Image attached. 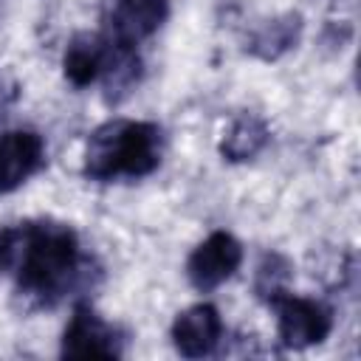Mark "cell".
I'll use <instances>...</instances> for the list:
<instances>
[{
  "label": "cell",
  "mask_w": 361,
  "mask_h": 361,
  "mask_svg": "<svg viewBox=\"0 0 361 361\" xmlns=\"http://www.w3.org/2000/svg\"><path fill=\"white\" fill-rule=\"evenodd\" d=\"M8 274H14V299L34 313L90 293L102 279V265L82 251L68 223L42 217L17 223V254Z\"/></svg>",
  "instance_id": "cell-1"
},
{
  "label": "cell",
  "mask_w": 361,
  "mask_h": 361,
  "mask_svg": "<svg viewBox=\"0 0 361 361\" xmlns=\"http://www.w3.org/2000/svg\"><path fill=\"white\" fill-rule=\"evenodd\" d=\"M164 158V130L152 121L110 118L99 124L87 144L82 175L96 183L138 180L152 175Z\"/></svg>",
  "instance_id": "cell-2"
},
{
  "label": "cell",
  "mask_w": 361,
  "mask_h": 361,
  "mask_svg": "<svg viewBox=\"0 0 361 361\" xmlns=\"http://www.w3.org/2000/svg\"><path fill=\"white\" fill-rule=\"evenodd\" d=\"M127 333L102 319L90 302H76L71 322L65 324L59 355L62 358H121Z\"/></svg>",
  "instance_id": "cell-3"
},
{
  "label": "cell",
  "mask_w": 361,
  "mask_h": 361,
  "mask_svg": "<svg viewBox=\"0 0 361 361\" xmlns=\"http://www.w3.org/2000/svg\"><path fill=\"white\" fill-rule=\"evenodd\" d=\"M268 307H274L276 313V336L279 344L288 350H305L322 344L333 330V313L316 299L282 293Z\"/></svg>",
  "instance_id": "cell-4"
},
{
  "label": "cell",
  "mask_w": 361,
  "mask_h": 361,
  "mask_svg": "<svg viewBox=\"0 0 361 361\" xmlns=\"http://www.w3.org/2000/svg\"><path fill=\"white\" fill-rule=\"evenodd\" d=\"M243 262V245L228 231H212L186 259V279L195 290L209 293L237 274Z\"/></svg>",
  "instance_id": "cell-5"
},
{
  "label": "cell",
  "mask_w": 361,
  "mask_h": 361,
  "mask_svg": "<svg viewBox=\"0 0 361 361\" xmlns=\"http://www.w3.org/2000/svg\"><path fill=\"white\" fill-rule=\"evenodd\" d=\"M172 344L183 358H203L217 350L223 341V319L220 310L209 302H197L180 310L172 322Z\"/></svg>",
  "instance_id": "cell-6"
},
{
  "label": "cell",
  "mask_w": 361,
  "mask_h": 361,
  "mask_svg": "<svg viewBox=\"0 0 361 361\" xmlns=\"http://www.w3.org/2000/svg\"><path fill=\"white\" fill-rule=\"evenodd\" d=\"M169 17V0H110L104 34L138 45L152 37Z\"/></svg>",
  "instance_id": "cell-7"
},
{
  "label": "cell",
  "mask_w": 361,
  "mask_h": 361,
  "mask_svg": "<svg viewBox=\"0 0 361 361\" xmlns=\"http://www.w3.org/2000/svg\"><path fill=\"white\" fill-rule=\"evenodd\" d=\"M45 164L42 135L34 130H8L0 135V195L20 189Z\"/></svg>",
  "instance_id": "cell-8"
},
{
  "label": "cell",
  "mask_w": 361,
  "mask_h": 361,
  "mask_svg": "<svg viewBox=\"0 0 361 361\" xmlns=\"http://www.w3.org/2000/svg\"><path fill=\"white\" fill-rule=\"evenodd\" d=\"M104 37H107V54H104V68H102L99 82H102V90H104V102L107 104H121L135 90V85L141 82L144 68H141L138 45L113 39L110 34H104Z\"/></svg>",
  "instance_id": "cell-9"
},
{
  "label": "cell",
  "mask_w": 361,
  "mask_h": 361,
  "mask_svg": "<svg viewBox=\"0 0 361 361\" xmlns=\"http://www.w3.org/2000/svg\"><path fill=\"white\" fill-rule=\"evenodd\" d=\"M104 54H107V37L104 34H93V31H82L76 34L62 56V73L73 87H87L93 82H99L102 68H104Z\"/></svg>",
  "instance_id": "cell-10"
},
{
  "label": "cell",
  "mask_w": 361,
  "mask_h": 361,
  "mask_svg": "<svg viewBox=\"0 0 361 361\" xmlns=\"http://www.w3.org/2000/svg\"><path fill=\"white\" fill-rule=\"evenodd\" d=\"M302 14L299 11H285L279 17L265 20L259 28H254V34L248 37L245 51L262 62H274L279 56H285L290 48H296L299 37H302Z\"/></svg>",
  "instance_id": "cell-11"
},
{
  "label": "cell",
  "mask_w": 361,
  "mask_h": 361,
  "mask_svg": "<svg viewBox=\"0 0 361 361\" xmlns=\"http://www.w3.org/2000/svg\"><path fill=\"white\" fill-rule=\"evenodd\" d=\"M271 141L268 124L254 113H240L220 138V155L228 164H245L257 158Z\"/></svg>",
  "instance_id": "cell-12"
},
{
  "label": "cell",
  "mask_w": 361,
  "mask_h": 361,
  "mask_svg": "<svg viewBox=\"0 0 361 361\" xmlns=\"http://www.w3.org/2000/svg\"><path fill=\"white\" fill-rule=\"evenodd\" d=\"M293 276V268L288 262V257L276 254V251H268L259 265H257V276H254V293L259 302L271 305L276 296L288 293V282Z\"/></svg>",
  "instance_id": "cell-13"
},
{
  "label": "cell",
  "mask_w": 361,
  "mask_h": 361,
  "mask_svg": "<svg viewBox=\"0 0 361 361\" xmlns=\"http://www.w3.org/2000/svg\"><path fill=\"white\" fill-rule=\"evenodd\" d=\"M17 254V223L0 226V274H8Z\"/></svg>",
  "instance_id": "cell-14"
},
{
  "label": "cell",
  "mask_w": 361,
  "mask_h": 361,
  "mask_svg": "<svg viewBox=\"0 0 361 361\" xmlns=\"http://www.w3.org/2000/svg\"><path fill=\"white\" fill-rule=\"evenodd\" d=\"M14 99H17V85L8 82V79H0V118H3L6 110L14 104Z\"/></svg>",
  "instance_id": "cell-15"
}]
</instances>
